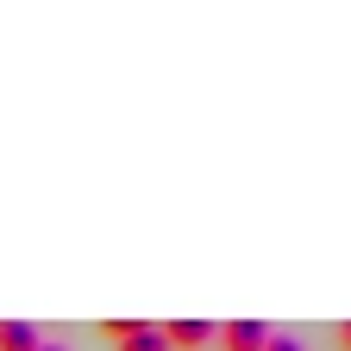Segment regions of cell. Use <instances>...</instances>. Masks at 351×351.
Instances as JSON below:
<instances>
[{
	"mask_svg": "<svg viewBox=\"0 0 351 351\" xmlns=\"http://www.w3.org/2000/svg\"><path fill=\"white\" fill-rule=\"evenodd\" d=\"M339 351H351V320H345V326H339Z\"/></svg>",
	"mask_w": 351,
	"mask_h": 351,
	"instance_id": "6",
	"label": "cell"
},
{
	"mask_svg": "<svg viewBox=\"0 0 351 351\" xmlns=\"http://www.w3.org/2000/svg\"><path fill=\"white\" fill-rule=\"evenodd\" d=\"M38 351H63V345H38Z\"/></svg>",
	"mask_w": 351,
	"mask_h": 351,
	"instance_id": "7",
	"label": "cell"
},
{
	"mask_svg": "<svg viewBox=\"0 0 351 351\" xmlns=\"http://www.w3.org/2000/svg\"><path fill=\"white\" fill-rule=\"evenodd\" d=\"M263 351H307V345H301V339H276V332H270V345H263Z\"/></svg>",
	"mask_w": 351,
	"mask_h": 351,
	"instance_id": "5",
	"label": "cell"
},
{
	"mask_svg": "<svg viewBox=\"0 0 351 351\" xmlns=\"http://www.w3.org/2000/svg\"><path fill=\"white\" fill-rule=\"evenodd\" d=\"M213 345L219 351H263V345H270V326H263V320H226Z\"/></svg>",
	"mask_w": 351,
	"mask_h": 351,
	"instance_id": "2",
	"label": "cell"
},
{
	"mask_svg": "<svg viewBox=\"0 0 351 351\" xmlns=\"http://www.w3.org/2000/svg\"><path fill=\"white\" fill-rule=\"evenodd\" d=\"M163 332V345L169 351H201V345H213L219 339V326L213 320H169V326H157Z\"/></svg>",
	"mask_w": 351,
	"mask_h": 351,
	"instance_id": "1",
	"label": "cell"
},
{
	"mask_svg": "<svg viewBox=\"0 0 351 351\" xmlns=\"http://www.w3.org/2000/svg\"><path fill=\"white\" fill-rule=\"evenodd\" d=\"M44 339H38V326H25V320H0V351H38Z\"/></svg>",
	"mask_w": 351,
	"mask_h": 351,
	"instance_id": "3",
	"label": "cell"
},
{
	"mask_svg": "<svg viewBox=\"0 0 351 351\" xmlns=\"http://www.w3.org/2000/svg\"><path fill=\"white\" fill-rule=\"evenodd\" d=\"M113 351H169V345H163V332H157V326H145V320H138V326H132V339H119Z\"/></svg>",
	"mask_w": 351,
	"mask_h": 351,
	"instance_id": "4",
	"label": "cell"
}]
</instances>
